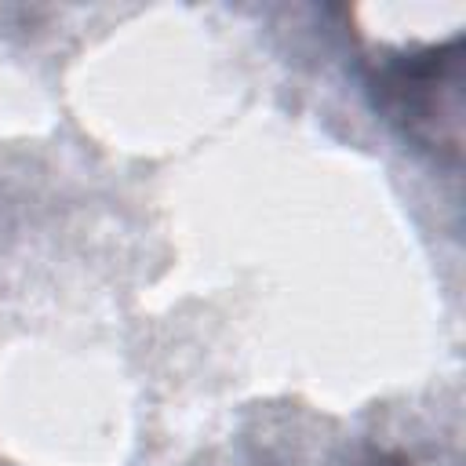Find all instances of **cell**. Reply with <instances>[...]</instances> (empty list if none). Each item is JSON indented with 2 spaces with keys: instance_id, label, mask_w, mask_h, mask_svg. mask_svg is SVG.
<instances>
[{
  "instance_id": "cell-1",
  "label": "cell",
  "mask_w": 466,
  "mask_h": 466,
  "mask_svg": "<svg viewBox=\"0 0 466 466\" xmlns=\"http://www.w3.org/2000/svg\"><path fill=\"white\" fill-rule=\"evenodd\" d=\"M379 113L437 160L455 164L462 149V40L382 55L368 69Z\"/></svg>"
}]
</instances>
